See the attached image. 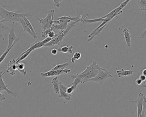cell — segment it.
<instances>
[{"label": "cell", "mask_w": 146, "mask_h": 117, "mask_svg": "<svg viewBox=\"0 0 146 117\" xmlns=\"http://www.w3.org/2000/svg\"><path fill=\"white\" fill-rule=\"evenodd\" d=\"M142 74L145 76L146 77V69H145L143 70L142 72Z\"/></svg>", "instance_id": "38"}, {"label": "cell", "mask_w": 146, "mask_h": 117, "mask_svg": "<svg viewBox=\"0 0 146 117\" xmlns=\"http://www.w3.org/2000/svg\"><path fill=\"white\" fill-rule=\"evenodd\" d=\"M59 86H60V90H62L63 92H66L67 89V87L63 85L61 82H59Z\"/></svg>", "instance_id": "27"}, {"label": "cell", "mask_w": 146, "mask_h": 117, "mask_svg": "<svg viewBox=\"0 0 146 117\" xmlns=\"http://www.w3.org/2000/svg\"><path fill=\"white\" fill-rule=\"evenodd\" d=\"M71 96L72 95L71 94H68L66 92H63L62 90H60V95H59L60 98H62L65 99L66 100L69 101L71 100Z\"/></svg>", "instance_id": "20"}, {"label": "cell", "mask_w": 146, "mask_h": 117, "mask_svg": "<svg viewBox=\"0 0 146 117\" xmlns=\"http://www.w3.org/2000/svg\"><path fill=\"white\" fill-rule=\"evenodd\" d=\"M25 65L23 63L19 62L16 63L17 70L20 72L23 75H25L27 74V72L25 70Z\"/></svg>", "instance_id": "18"}, {"label": "cell", "mask_w": 146, "mask_h": 117, "mask_svg": "<svg viewBox=\"0 0 146 117\" xmlns=\"http://www.w3.org/2000/svg\"><path fill=\"white\" fill-rule=\"evenodd\" d=\"M58 50L56 49H54L51 50V53L53 55H56L58 53Z\"/></svg>", "instance_id": "36"}, {"label": "cell", "mask_w": 146, "mask_h": 117, "mask_svg": "<svg viewBox=\"0 0 146 117\" xmlns=\"http://www.w3.org/2000/svg\"><path fill=\"white\" fill-rule=\"evenodd\" d=\"M142 82H142L139 78H138V79H137V80H135V83H136V85H138V86H141Z\"/></svg>", "instance_id": "35"}, {"label": "cell", "mask_w": 146, "mask_h": 117, "mask_svg": "<svg viewBox=\"0 0 146 117\" xmlns=\"http://www.w3.org/2000/svg\"><path fill=\"white\" fill-rule=\"evenodd\" d=\"M81 57V54L78 51H76L71 58V62L74 64L76 60H79Z\"/></svg>", "instance_id": "25"}, {"label": "cell", "mask_w": 146, "mask_h": 117, "mask_svg": "<svg viewBox=\"0 0 146 117\" xmlns=\"http://www.w3.org/2000/svg\"><path fill=\"white\" fill-rule=\"evenodd\" d=\"M59 82L60 81L58 80V77L57 76H55L51 81V83L53 85V90L54 91L55 93L56 94H58L59 96L60 95V91Z\"/></svg>", "instance_id": "14"}, {"label": "cell", "mask_w": 146, "mask_h": 117, "mask_svg": "<svg viewBox=\"0 0 146 117\" xmlns=\"http://www.w3.org/2000/svg\"><path fill=\"white\" fill-rule=\"evenodd\" d=\"M14 45H13L12 47H10L9 49H7L5 51H4V52H3L1 55V56H0V64H1V63L4 61V59L6 58V57L7 56L8 54L9 53V51H10L11 49H12V48L13 47Z\"/></svg>", "instance_id": "24"}, {"label": "cell", "mask_w": 146, "mask_h": 117, "mask_svg": "<svg viewBox=\"0 0 146 117\" xmlns=\"http://www.w3.org/2000/svg\"><path fill=\"white\" fill-rule=\"evenodd\" d=\"M98 73L96 76L94 78L88 80V82H95L102 85L106 79L110 77H112L111 72L99 66L98 68Z\"/></svg>", "instance_id": "4"}, {"label": "cell", "mask_w": 146, "mask_h": 117, "mask_svg": "<svg viewBox=\"0 0 146 117\" xmlns=\"http://www.w3.org/2000/svg\"><path fill=\"white\" fill-rule=\"evenodd\" d=\"M58 51L60 52H62V53H68L69 54H72L73 51V46L72 45L69 46V45H66V46H62L61 48H59Z\"/></svg>", "instance_id": "16"}, {"label": "cell", "mask_w": 146, "mask_h": 117, "mask_svg": "<svg viewBox=\"0 0 146 117\" xmlns=\"http://www.w3.org/2000/svg\"><path fill=\"white\" fill-rule=\"evenodd\" d=\"M144 95L142 93H139L137 99L135 101H133V102H135L136 106H137V117H139L143 111V104Z\"/></svg>", "instance_id": "10"}, {"label": "cell", "mask_w": 146, "mask_h": 117, "mask_svg": "<svg viewBox=\"0 0 146 117\" xmlns=\"http://www.w3.org/2000/svg\"><path fill=\"white\" fill-rule=\"evenodd\" d=\"M72 70L69 69H65L62 70H50L45 73H41L40 76L42 77H52L57 76L63 74H68L71 72Z\"/></svg>", "instance_id": "8"}, {"label": "cell", "mask_w": 146, "mask_h": 117, "mask_svg": "<svg viewBox=\"0 0 146 117\" xmlns=\"http://www.w3.org/2000/svg\"><path fill=\"white\" fill-rule=\"evenodd\" d=\"M23 18L27 25L28 27V28L30 29V30L33 33V35H34V38H36L37 37V34L36 33V32L35 30H34V28H33V27L32 25H31L30 21H29L27 17H26V16H24Z\"/></svg>", "instance_id": "17"}, {"label": "cell", "mask_w": 146, "mask_h": 117, "mask_svg": "<svg viewBox=\"0 0 146 117\" xmlns=\"http://www.w3.org/2000/svg\"><path fill=\"white\" fill-rule=\"evenodd\" d=\"M55 11L54 9L48 10L47 12V16L45 18L39 19V22L42 25V31H45L50 28L53 25Z\"/></svg>", "instance_id": "5"}, {"label": "cell", "mask_w": 146, "mask_h": 117, "mask_svg": "<svg viewBox=\"0 0 146 117\" xmlns=\"http://www.w3.org/2000/svg\"><path fill=\"white\" fill-rule=\"evenodd\" d=\"M143 110L145 111L146 110V97L145 95L143 97Z\"/></svg>", "instance_id": "30"}, {"label": "cell", "mask_w": 146, "mask_h": 117, "mask_svg": "<svg viewBox=\"0 0 146 117\" xmlns=\"http://www.w3.org/2000/svg\"><path fill=\"white\" fill-rule=\"evenodd\" d=\"M31 12L19 13L16 12L8 11L3 7L0 6V16L3 19L1 20L2 23L7 21L9 22L11 24H14L15 22H19L20 19L24 16L28 17H31Z\"/></svg>", "instance_id": "1"}, {"label": "cell", "mask_w": 146, "mask_h": 117, "mask_svg": "<svg viewBox=\"0 0 146 117\" xmlns=\"http://www.w3.org/2000/svg\"><path fill=\"white\" fill-rule=\"evenodd\" d=\"M81 17V15H77V16H75V17H72L71 16H63L57 18V19L67 20L71 21H72L78 22H80Z\"/></svg>", "instance_id": "15"}, {"label": "cell", "mask_w": 146, "mask_h": 117, "mask_svg": "<svg viewBox=\"0 0 146 117\" xmlns=\"http://www.w3.org/2000/svg\"><path fill=\"white\" fill-rule=\"evenodd\" d=\"M62 1H59V0H54L53 1L54 3V5L57 7H60V2Z\"/></svg>", "instance_id": "29"}, {"label": "cell", "mask_w": 146, "mask_h": 117, "mask_svg": "<svg viewBox=\"0 0 146 117\" xmlns=\"http://www.w3.org/2000/svg\"><path fill=\"white\" fill-rule=\"evenodd\" d=\"M54 29V27L52 25L50 28H49V29H47L44 31H42V38L44 39H45L47 38L48 37V35L49 33L50 32L53 31V30Z\"/></svg>", "instance_id": "21"}, {"label": "cell", "mask_w": 146, "mask_h": 117, "mask_svg": "<svg viewBox=\"0 0 146 117\" xmlns=\"http://www.w3.org/2000/svg\"><path fill=\"white\" fill-rule=\"evenodd\" d=\"M7 70L5 71L6 73H9L11 75L14 76L16 74L17 70L16 63L15 59H13L9 62V63L7 65Z\"/></svg>", "instance_id": "11"}, {"label": "cell", "mask_w": 146, "mask_h": 117, "mask_svg": "<svg viewBox=\"0 0 146 117\" xmlns=\"http://www.w3.org/2000/svg\"><path fill=\"white\" fill-rule=\"evenodd\" d=\"M139 117H146L145 113V111H143L141 115H140Z\"/></svg>", "instance_id": "37"}, {"label": "cell", "mask_w": 146, "mask_h": 117, "mask_svg": "<svg viewBox=\"0 0 146 117\" xmlns=\"http://www.w3.org/2000/svg\"><path fill=\"white\" fill-rule=\"evenodd\" d=\"M123 33L124 35V38L126 41V45L128 47H130L132 45L131 43V35L129 33L128 28H125L123 30Z\"/></svg>", "instance_id": "12"}, {"label": "cell", "mask_w": 146, "mask_h": 117, "mask_svg": "<svg viewBox=\"0 0 146 117\" xmlns=\"http://www.w3.org/2000/svg\"><path fill=\"white\" fill-rule=\"evenodd\" d=\"M69 64L68 63H65L62 64H58L55 66L53 68L50 70H62L65 69V68L68 66Z\"/></svg>", "instance_id": "22"}, {"label": "cell", "mask_w": 146, "mask_h": 117, "mask_svg": "<svg viewBox=\"0 0 146 117\" xmlns=\"http://www.w3.org/2000/svg\"><path fill=\"white\" fill-rule=\"evenodd\" d=\"M75 90L72 86H71L69 87H68L67 89L66 92L68 94H71L72 95V94L73 93V92Z\"/></svg>", "instance_id": "28"}, {"label": "cell", "mask_w": 146, "mask_h": 117, "mask_svg": "<svg viewBox=\"0 0 146 117\" xmlns=\"http://www.w3.org/2000/svg\"><path fill=\"white\" fill-rule=\"evenodd\" d=\"M140 38L142 39L146 38V28L145 30L143 32L141 33V34L140 36Z\"/></svg>", "instance_id": "32"}, {"label": "cell", "mask_w": 146, "mask_h": 117, "mask_svg": "<svg viewBox=\"0 0 146 117\" xmlns=\"http://www.w3.org/2000/svg\"><path fill=\"white\" fill-rule=\"evenodd\" d=\"M76 23L77 22L75 21H72L70 22L69 25H68L67 28L66 30L61 31V32L59 35L54 38L50 42L45 44L44 46H53L56 45H60V44L62 42V40L68 33V32L71 31L72 28L75 26Z\"/></svg>", "instance_id": "3"}, {"label": "cell", "mask_w": 146, "mask_h": 117, "mask_svg": "<svg viewBox=\"0 0 146 117\" xmlns=\"http://www.w3.org/2000/svg\"><path fill=\"white\" fill-rule=\"evenodd\" d=\"M9 29V27L5 25L4 24H3V23L1 22V20H0V32L8 30Z\"/></svg>", "instance_id": "26"}, {"label": "cell", "mask_w": 146, "mask_h": 117, "mask_svg": "<svg viewBox=\"0 0 146 117\" xmlns=\"http://www.w3.org/2000/svg\"><path fill=\"white\" fill-rule=\"evenodd\" d=\"M139 79L143 82L145 81L146 80V77L145 76L141 74L139 76Z\"/></svg>", "instance_id": "33"}, {"label": "cell", "mask_w": 146, "mask_h": 117, "mask_svg": "<svg viewBox=\"0 0 146 117\" xmlns=\"http://www.w3.org/2000/svg\"><path fill=\"white\" fill-rule=\"evenodd\" d=\"M6 73L5 71L3 73L2 71H0V92L5 91L9 95H10V96L14 98H16L17 97V93L8 89L7 88V85H6L3 81L2 76Z\"/></svg>", "instance_id": "7"}, {"label": "cell", "mask_w": 146, "mask_h": 117, "mask_svg": "<svg viewBox=\"0 0 146 117\" xmlns=\"http://www.w3.org/2000/svg\"><path fill=\"white\" fill-rule=\"evenodd\" d=\"M99 67V66L97 64V62L93 61L92 64L90 66H88L83 72L78 74L82 79L81 83L84 84L87 82L88 80L95 77L98 73V68Z\"/></svg>", "instance_id": "2"}, {"label": "cell", "mask_w": 146, "mask_h": 117, "mask_svg": "<svg viewBox=\"0 0 146 117\" xmlns=\"http://www.w3.org/2000/svg\"><path fill=\"white\" fill-rule=\"evenodd\" d=\"M9 31V34L8 37V44L7 49H9L13 45H15L21 38V37H17L15 35L14 30V24H11Z\"/></svg>", "instance_id": "6"}, {"label": "cell", "mask_w": 146, "mask_h": 117, "mask_svg": "<svg viewBox=\"0 0 146 117\" xmlns=\"http://www.w3.org/2000/svg\"><path fill=\"white\" fill-rule=\"evenodd\" d=\"M0 38L2 39H3V40H4V37L3 36L2 34L0 33Z\"/></svg>", "instance_id": "39"}, {"label": "cell", "mask_w": 146, "mask_h": 117, "mask_svg": "<svg viewBox=\"0 0 146 117\" xmlns=\"http://www.w3.org/2000/svg\"><path fill=\"white\" fill-rule=\"evenodd\" d=\"M23 17H22V18H21L20 19L19 22L21 24V25H22L24 31H25L27 32L30 35H31V36H33V37H34V35H33V33L30 30V29L28 28V27L27 25L25 22V21H24V19H23Z\"/></svg>", "instance_id": "19"}, {"label": "cell", "mask_w": 146, "mask_h": 117, "mask_svg": "<svg viewBox=\"0 0 146 117\" xmlns=\"http://www.w3.org/2000/svg\"><path fill=\"white\" fill-rule=\"evenodd\" d=\"M116 73L117 74L118 78H121L122 77H126L132 75L133 74V71L131 70H125L123 68H122L120 70H117Z\"/></svg>", "instance_id": "13"}, {"label": "cell", "mask_w": 146, "mask_h": 117, "mask_svg": "<svg viewBox=\"0 0 146 117\" xmlns=\"http://www.w3.org/2000/svg\"><path fill=\"white\" fill-rule=\"evenodd\" d=\"M137 3L141 11L146 10V0H138Z\"/></svg>", "instance_id": "23"}, {"label": "cell", "mask_w": 146, "mask_h": 117, "mask_svg": "<svg viewBox=\"0 0 146 117\" xmlns=\"http://www.w3.org/2000/svg\"><path fill=\"white\" fill-rule=\"evenodd\" d=\"M72 21L67 20L57 19V21H54L53 26L54 29H58L60 31H64L67 28L68 23Z\"/></svg>", "instance_id": "9"}, {"label": "cell", "mask_w": 146, "mask_h": 117, "mask_svg": "<svg viewBox=\"0 0 146 117\" xmlns=\"http://www.w3.org/2000/svg\"><path fill=\"white\" fill-rule=\"evenodd\" d=\"M141 87L144 88H146V85H145V84H143V85H141Z\"/></svg>", "instance_id": "40"}, {"label": "cell", "mask_w": 146, "mask_h": 117, "mask_svg": "<svg viewBox=\"0 0 146 117\" xmlns=\"http://www.w3.org/2000/svg\"><path fill=\"white\" fill-rule=\"evenodd\" d=\"M0 6H2L3 7H7L6 5V1H0Z\"/></svg>", "instance_id": "34"}, {"label": "cell", "mask_w": 146, "mask_h": 117, "mask_svg": "<svg viewBox=\"0 0 146 117\" xmlns=\"http://www.w3.org/2000/svg\"><path fill=\"white\" fill-rule=\"evenodd\" d=\"M6 98L5 95L0 92V102L4 101V100H6Z\"/></svg>", "instance_id": "31"}]
</instances>
